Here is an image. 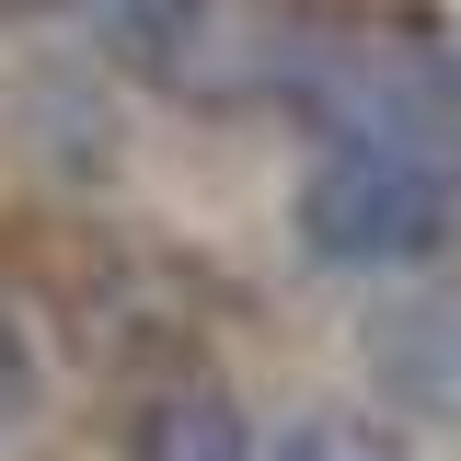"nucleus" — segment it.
Instances as JSON below:
<instances>
[{"label": "nucleus", "instance_id": "39448f33", "mask_svg": "<svg viewBox=\"0 0 461 461\" xmlns=\"http://www.w3.org/2000/svg\"><path fill=\"white\" fill-rule=\"evenodd\" d=\"M93 23H104L127 58H173L196 35V0H93Z\"/></svg>", "mask_w": 461, "mask_h": 461}, {"label": "nucleus", "instance_id": "0eeeda50", "mask_svg": "<svg viewBox=\"0 0 461 461\" xmlns=\"http://www.w3.org/2000/svg\"><path fill=\"white\" fill-rule=\"evenodd\" d=\"M23 415H35V346H23L12 300H0V427H23Z\"/></svg>", "mask_w": 461, "mask_h": 461}, {"label": "nucleus", "instance_id": "7ed1b4c3", "mask_svg": "<svg viewBox=\"0 0 461 461\" xmlns=\"http://www.w3.org/2000/svg\"><path fill=\"white\" fill-rule=\"evenodd\" d=\"M127 461H254V438H242V403H230L208 369H162V381L139 393Z\"/></svg>", "mask_w": 461, "mask_h": 461}, {"label": "nucleus", "instance_id": "20e7f679", "mask_svg": "<svg viewBox=\"0 0 461 461\" xmlns=\"http://www.w3.org/2000/svg\"><path fill=\"white\" fill-rule=\"evenodd\" d=\"M369 369H381V393H393L403 415H461V288L393 312L381 346H369Z\"/></svg>", "mask_w": 461, "mask_h": 461}, {"label": "nucleus", "instance_id": "f257e3e1", "mask_svg": "<svg viewBox=\"0 0 461 461\" xmlns=\"http://www.w3.org/2000/svg\"><path fill=\"white\" fill-rule=\"evenodd\" d=\"M277 93L323 127V150H381V162H427L461 185V58L427 23L300 12L277 47Z\"/></svg>", "mask_w": 461, "mask_h": 461}, {"label": "nucleus", "instance_id": "423d86ee", "mask_svg": "<svg viewBox=\"0 0 461 461\" xmlns=\"http://www.w3.org/2000/svg\"><path fill=\"white\" fill-rule=\"evenodd\" d=\"M277 461H403L393 438H369V427H346V415H312V427H288Z\"/></svg>", "mask_w": 461, "mask_h": 461}, {"label": "nucleus", "instance_id": "f03ea898", "mask_svg": "<svg viewBox=\"0 0 461 461\" xmlns=\"http://www.w3.org/2000/svg\"><path fill=\"white\" fill-rule=\"evenodd\" d=\"M461 220V185L427 162H381V150H323L312 185H300V242L369 277V266H427Z\"/></svg>", "mask_w": 461, "mask_h": 461}]
</instances>
